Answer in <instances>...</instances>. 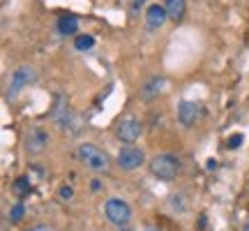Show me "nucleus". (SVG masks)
Instances as JSON below:
<instances>
[{
  "label": "nucleus",
  "mask_w": 249,
  "mask_h": 231,
  "mask_svg": "<svg viewBox=\"0 0 249 231\" xmlns=\"http://www.w3.org/2000/svg\"><path fill=\"white\" fill-rule=\"evenodd\" d=\"M23 215H26L23 204H14L12 208H9V220H12V222H21V220H23Z\"/></svg>",
  "instance_id": "obj_15"
},
{
  "label": "nucleus",
  "mask_w": 249,
  "mask_h": 231,
  "mask_svg": "<svg viewBox=\"0 0 249 231\" xmlns=\"http://www.w3.org/2000/svg\"><path fill=\"white\" fill-rule=\"evenodd\" d=\"M12 192L17 196H23V194H28L30 192V180H28L26 176H21V178H17L14 183H12Z\"/></svg>",
  "instance_id": "obj_13"
},
{
  "label": "nucleus",
  "mask_w": 249,
  "mask_h": 231,
  "mask_svg": "<svg viewBox=\"0 0 249 231\" xmlns=\"http://www.w3.org/2000/svg\"><path fill=\"white\" fill-rule=\"evenodd\" d=\"M26 151L33 153V155H39V153H44V148L49 146V134L42 130V127H33L30 132L26 134Z\"/></svg>",
  "instance_id": "obj_7"
},
{
  "label": "nucleus",
  "mask_w": 249,
  "mask_h": 231,
  "mask_svg": "<svg viewBox=\"0 0 249 231\" xmlns=\"http://www.w3.org/2000/svg\"><path fill=\"white\" fill-rule=\"evenodd\" d=\"M145 21L150 28H161L166 21H169V14H166V7L164 5H150L148 12H145Z\"/></svg>",
  "instance_id": "obj_10"
},
{
  "label": "nucleus",
  "mask_w": 249,
  "mask_h": 231,
  "mask_svg": "<svg viewBox=\"0 0 249 231\" xmlns=\"http://www.w3.org/2000/svg\"><path fill=\"white\" fill-rule=\"evenodd\" d=\"M116 136L123 143H134L141 136V120L136 116H123L116 123Z\"/></svg>",
  "instance_id": "obj_4"
},
{
  "label": "nucleus",
  "mask_w": 249,
  "mask_h": 231,
  "mask_svg": "<svg viewBox=\"0 0 249 231\" xmlns=\"http://www.w3.org/2000/svg\"><path fill=\"white\" fill-rule=\"evenodd\" d=\"M33 231H53V229H51V227H44V224H39V227H35Z\"/></svg>",
  "instance_id": "obj_19"
},
{
  "label": "nucleus",
  "mask_w": 249,
  "mask_h": 231,
  "mask_svg": "<svg viewBox=\"0 0 249 231\" xmlns=\"http://www.w3.org/2000/svg\"><path fill=\"white\" fill-rule=\"evenodd\" d=\"M164 86H166V79H164V77H152V79H148L145 83H143V88H141V99L143 102L155 99L161 93Z\"/></svg>",
  "instance_id": "obj_9"
},
{
  "label": "nucleus",
  "mask_w": 249,
  "mask_h": 231,
  "mask_svg": "<svg viewBox=\"0 0 249 231\" xmlns=\"http://www.w3.org/2000/svg\"><path fill=\"white\" fill-rule=\"evenodd\" d=\"M92 44H95V39H92L90 35H79L76 39H74V46H76L79 51H88Z\"/></svg>",
  "instance_id": "obj_14"
},
{
  "label": "nucleus",
  "mask_w": 249,
  "mask_h": 231,
  "mask_svg": "<svg viewBox=\"0 0 249 231\" xmlns=\"http://www.w3.org/2000/svg\"><path fill=\"white\" fill-rule=\"evenodd\" d=\"M139 2H143V0H139Z\"/></svg>",
  "instance_id": "obj_22"
},
{
  "label": "nucleus",
  "mask_w": 249,
  "mask_h": 231,
  "mask_svg": "<svg viewBox=\"0 0 249 231\" xmlns=\"http://www.w3.org/2000/svg\"><path fill=\"white\" fill-rule=\"evenodd\" d=\"M71 196H74V190H71L70 185H62L60 187V199H65V201H67V199H71Z\"/></svg>",
  "instance_id": "obj_17"
},
{
  "label": "nucleus",
  "mask_w": 249,
  "mask_h": 231,
  "mask_svg": "<svg viewBox=\"0 0 249 231\" xmlns=\"http://www.w3.org/2000/svg\"><path fill=\"white\" fill-rule=\"evenodd\" d=\"M201 116V107L196 102H180L178 107V120L182 127H192Z\"/></svg>",
  "instance_id": "obj_8"
},
{
  "label": "nucleus",
  "mask_w": 249,
  "mask_h": 231,
  "mask_svg": "<svg viewBox=\"0 0 249 231\" xmlns=\"http://www.w3.org/2000/svg\"><path fill=\"white\" fill-rule=\"evenodd\" d=\"M205 167H208V171L217 169V160H208V162H205Z\"/></svg>",
  "instance_id": "obj_18"
},
{
  "label": "nucleus",
  "mask_w": 249,
  "mask_h": 231,
  "mask_svg": "<svg viewBox=\"0 0 249 231\" xmlns=\"http://www.w3.org/2000/svg\"><path fill=\"white\" fill-rule=\"evenodd\" d=\"M35 77L37 74L30 65H21V67H17V70L12 72V81H9V86H7V97H17L26 86H30V83L35 81Z\"/></svg>",
  "instance_id": "obj_5"
},
{
  "label": "nucleus",
  "mask_w": 249,
  "mask_h": 231,
  "mask_svg": "<svg viewBox=\"0 0 249 231\" xmlns=\"http://www.w3.org/2000/svg\"><path fill=\"white\" fill-rule=\"evenodd\" d=\"M120 231H123V229H120ZM124 231H129V229H124Z\"/></svg>",
  "instance_id": "obj_21"
},
{
  "label": "nucleus",
  "mask_w": 249,
  "mask_h": 231,
  "mask_svg": "<svg viewBox=\"0 0 249 231\" xmlns=\"http://www.w3.org/2000/svg\"><path fill=\"white\" fill-rule=\"evenodd\" d=\"M104 213H107L108 222L116 224V227H120V229L132 220V208H129V204L123 201V199H118V196L108 199L107 204H104Z\"/></svg>",
  "instance_id": "obj_3"
},
{
  "label": "nucleus",
  "mask_w": 249,
  "mask_h": 231,
  "mask_svg": "<svg viewBox=\"0 0 249 231\" xmlns=\"http://www.w3.org/2000/svg\"><path fill=\"white\" fill-rule=\"evenodd\" d=\"M30 231H33V229H30Z\"/></svg>",
  "instance_id": "obj_24"
},
{
  "label": "nucleus",
  "mask_w": 249,
  "mask_h": 231,
  "mask_svg": "<svg viewBox=\"0 0 249 231\" xmlns=\"http://www.w3.org/2000/svg\"><path fill=\"white\" fill-rule=\"evenodd\" d=\"M242 141H245V136H242V134H233L231 139H229V148H240Z\"/></svg>",
  "instance_id": "obj_16"
},
{
  "label": "nucleus",
  "mask_w": 249,
  "mask_h": 231,
  "mask_svg": "<svg viewBox=\"0 0 249 231\" xmlns=\"http://www.w3.org/2000/svg\"><path fill=\"white\" fill-rule=\"evenodd\" d=\"M58 30H60V35H74L76 30H79V19L76 17H60L58 21Z\"/></svg>",
  "instance_id": "obj_12"
},
{
  "label": "nucleus",
  "mask_w": 249,
  "mask_h": 231,
  "mask_svg": "<svg viewBox=\"0 0 249 231\" xmlns=\"http://www.w3.org/2000/svg\"><path fill=\"white\" fill-rule=\"evenodd\" d=\"M150 171L160 180H173L178 176V160L171 153H160L150 160Z\"/></svg>",
  "instance_id": "obj_2"
},
{
  "label": "nucleus",
  "mask_w": 249,
  "mask_h": 231,
  "mask_svg": "<svg viewBox=\"0 0 249 231\" xmlns=\"http://www.w3.org/2000/svg\"><path fill=\"white\" fill-rule=\"evenodd\" d=\"M164 7H166V14H169L171 21H182L187 12V2L185 0H166Z\"/></svg>",
  "instance_id": "obj_11"
},
{
  "label": "nucleus",
  "mask_w": 249,
  "mask_h": 231,
  "mask_svg": "<svg viewBox=\"0 0 249 231\" xmlns=\"http://www.w3.org/2000/svg\"><path fill=\"white\" fill-rule=\"evenodd\" d=\"M79 160L88 167L90 171H107L108 169V155L95 143H81L79 146Z\"/></svg>",
  "instance_id": "obj_1"
},
{
  "label": "nucleus",
  "mask_w": 249,
  "mask_h": 231,
  "mask_svg": "<svg viewBox=\"0 0 249 231\" xmlns=\"http://www.w3.org/2000/svg\"><path fill=\"white\" fill-rule=\"evenodd\" d=\"M148 231H157V229H148Z\"/></svg>",
  "instance_id": "obj_20"
},
{
  "label": "nucleus",
  "mask_w": 249,
  "mask_h": 231,
  "mask_svg": "<svg viewBox=\"0 0 249 231\" xmlns=\"http://www.w3.org/2000/svg\"><path fill=\"white\" fill-rule=\"evenodd\" d=\"M116 162L123 171L139 169V167L143 164V151L141 148H136V146H124V148H120V153H118Z\"/></svg>",
  "instance_id": "obj_6"
},
{
  "label": "nucleus",
  "mask_w": 249,
  "mask_h": 231,
  "mask_svg": "<svg viewBox=\"0 0 249 231\" xmlns=\"http://www.w3.org/2000/svg\"><path fill=\"white\" fill-rule=\"evenodd\" d=\"M245 231H249V229H245Z\"/></svg>",
  "instance_id": "obj_23"
}]
</instances>
